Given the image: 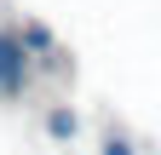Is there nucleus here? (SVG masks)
<instances>
[{
    "instance_id": "obj_3",
    "label": "nucleus",
    "mask_w": 161,
    "mask_h": 155,
    "mask_svg": "<svg viewBox=\"0 0 161 155\" xmlns=\"http://www.w3.org/2000/svg\"><path fill=\"white\" fill-rule=\"evenodd\" d=\"M52 132H58V138H69V132H75V115H64V109H58V115H52Z\"/></svg>"
},
{
    "instance_id": "obj_4",
    "label": "nucleus",
    "mask_w": 161,
    "mask_h": 155,
    "mask_svg": "<svg viewBox=\"0 0 161 155\" xmlns=\"http://www.w3.org/2000/svg\"><path fill=\"white\" fill-rule=\"evenodd\" d=\"M104 155H132V144H127V138H109V144H104Z\"/></svg>"
},
{
    "instance_id": "obj_1",
    "label": "nucleus",
    "mask_w": 161,
    "mask_h": 155,
    "mask_svg": "<svg viewBox=\"0 0 161 155\" xmlns=\"http://www.w3.org/2000/svg\"><path fill=\"white\" fill-rule=\"evenodd\" d=\"M29 69H35V52L23 46V35L0 29V98H23L29 92Z\"/></svg>"
},
{
    "instance_id": "obj_2",
    "label": "nucleus",
    "mask_w": 161,
    "mask_h": 155,
    "mask_svg": "<svg viewBox=\"0 0 161 155\" xmlns=\"http://www.w3.org/2000/svg\"><path fill=\"white\" fill-rule=\"evenodd\" d=\"M23 46H29V52H52V29L29 23V29H23Z\"/></svg>"
}]
</instances>
